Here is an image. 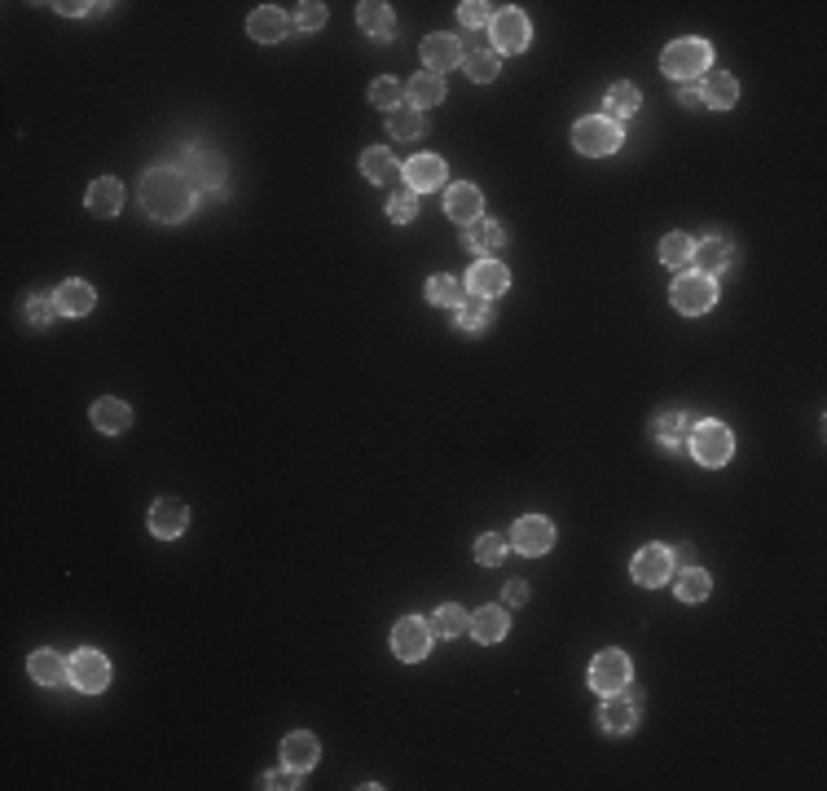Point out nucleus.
<instances>
[{
  "mask_svg": "<svg viewBox=\"0 0 827 791\" xmlns=\"http://www.w3.org/2000/svg\"><path fill=\"white\" fill-rule=\"evenodd\" d=\"M93 427L102 431V436H119V431H128L132 427V409L124 405V400H115V396H102L93 405Z\"/></svg>",
  "mask_w": 827,
  "mask_h": 791,
  "instance_id": "obj_27",
  "label": "nucleus"
},
{
  "mask_svg": "<svg viewBox=\"0 0 827 791\" xmlns=\"http://www.w3.org/2000/svg\"><path fill=\"white\" fill-rule=\"evenodd\" d=\"M709 62H713V49L700 36L674 40L660 53V71H665L669 80H700V75H709Z\"/></svg>",
  "mask_w": 827,
  "mask_h": 791,
  "instance_id": "obj_2",
  "label": "nucleus"
},
{
  "mask_svg": "<svg viewBox=\"0 0 827 791\" xmlns=\"http://www.w3.org/2000/svg\"><path fill=\"white\" fill-rule=\"evenodd\" d=\"M286 31H291V18H286L278 5H260L256 14L247 18V36L260 40V44H278Z\"/></svg>",
  "mask_w": 827,
  "mask_h": 791,
  "instance_id": "obj_23",
  "label": "nucleus"
},
{
  "mask_svg": "<svg viewBox=\"0 0 827 791\" xmlns=\"http://www.w3.org/2000/svg\"><path fill=\"white\" fill-rule=\"evenodd\" d=\"M458 313V330L462 334H484L493 326V299H480V295H467V304L454 308Z\"/></svg>",
  "mask_w": 827,
  "mask_h": 791,
  "instance_id": "obj_33",
  "label": "nucleus"
},
{
  "mask_svg": "<svg viewBox=\"0 0 827 791\" xmlns=\"http://www.w3.org/2000/svg\"><path fill=\"white\" fill-rule=\"evenodd\" d=\"M53 304H58L62 317H88L97 304V291L88 282H80V277H71V282H62L58 291H53Z\"/></svg>",
  "mask_w": 827,
  "mask_h": 791,
  "instance_id": "obj_21",
  "label": "nucleus"
},
{
  "mask_svg": "<svg viewBox=\"0 0 827 791\" xmlns=\"http://www.w3.org/2000/svg\"><path fill=\"white\" fill-rule=\"evenodd\" d=\"M700 102L713 110H731L740 102V84L731 80V71H709L704 75V88H700Z\"/></svg>",
  "mask_w": 827,
  "mask_h": 791,
  "instance_id": "obj_29",
  "label": "nucleus"
},
{
  "mask_svg": "<svg viewBox=\"0 0 827 791\" xmlns=\"http://www.w3.org/2000/svg\"><path fill=\"white\" fill-rule=\"evenodd\" d=\"M405 102V84L401 80H392V75H379V80L370 84V106H379V110H401Z\"/></svg>",
  "mask_w": 827,
  "mask_h": 791,
  "instance_id": "obj_41",
  "label": "nucleus"
},
{
  "mask_svg": "<svg viewBox=\"0 0 827 791\" xmlns=\"http://www.w3.org/2000/svg\"><path fill=\"white\" fill-rule=\"evenodd\" d=\"M572 146L586 154V159H603V154L621 150V124H612V119H603V115L577 119V128H572Z\"/></svg>",
  "mask_w": 827,
  "mask_h": 791,
  "instance_id": "obj_5",
  "label": "nucleus"
},
{
  "mask_svg": "<svg viewBox=\"0 0 827 791\" xmlns=\"http://www.w3.org/2000/svg\"><path fill=\"white\" fill-rule=\"evenodd\" d=\"M141 211L159 225H181L194 211V185L181 176V167H154L141 176Z\"/></svg>",
  "mask_w": 827,
  "mask_h": 791,
  "instance_id": "obj_1",
  "label": "nucleus"
},
{
  "mask_svg": "<svg viewBox=\"0 0 827 791\" xmlns=\"http://www.w3.org/2000/svg\"><path fill=\"white\" fill-rule=\"evenodd\" d=\"M401 176H405V189H414V194H432V189L445 185V163H440L436 154H414V159L401 167Z\"/></svg>",
  "mask_w": 827,
  "mask_h": 791,
  "instance_id": "obj_17",
  "label": "nucleus"
},
{
  "mask_svg": "<svg viewBox=\"0 0 827 791\" xmlns=\"http://www.w3.org/2000/svg\"><path fill=\"white\" fill-rule=\"evenodd\" d=\"M467 282H458V277H449V273H436L432 282H427V299L440 308H462L467 304Z\"/></svg>",
  "mask_w": 827,
  "mask_h": 791,
  "instance_id": "obj_35",
  "label": "nucleus"
},
{
  "mask_svg": "<svg viewBox=\"0 0 827 791\" xmlns=\"http://www.w3.org/2000/svg\"><path fill=\"white\" fill-rule=\"evenodd\" d=\"M181 176L190 181L194 189H225V159H220V150L212 146H190L185 150V163H181Z\"/></svg>",
  "mask_w": 827,
  "mask_h": 791,
  "instance_id": "obj_7",
  "label": "nucleus"
},
{
  "mask_svg": "<svg viewBox=\"0 0 827 791\" xmlns=\"http://www.w3.org/2000/svg\"><path fill=\"white\" fill-rule=\"evenodd\" d=\"M687 449L696 453L700 466H726V462H731V453H735V436H731L726 422L704 418V422H696V431H691Z\"/></svg>",
  "mask_w": 827,
  "mask_h": 791,
  "instance_id": "obj_4",
  "label": "nucleus"
},
{
  "mask_svg": "<svg viewBox=\"0 0 827 791\" xmlns=\"http://www.w3.org/2000/svg\"><path fill=\"white\" fill-rule=\"evenodd\" d=\"M731 255L735 251L726 238H704V242H696V251H691V264H696V273H704V277H718L731 269Z\"/></svg>",
  "mask_w": 827,
  "mask_h": 791,
  "instance_id": "obj_24",
  "label": "nucleus"
},
{
  "mask_svg": "<svg viewBox=\"0 0 827 791\" xmlns=\"http://www.w3.org/2000/svg\"><path fill=\"white\" fill-rule=\"evenodd\" d=\"M22 317H27L31 330H44L53 317H58V304H53V295H27V304H22Z\"/></svg>",
  "mask_w": 827,
  "mask_h": 791,
  "instance_id": "obj_43",
  "label": "nucleus"
},
{
  "mask_svg": "<svg viewBox=\"0 0 827 791\" xmlns=\"http://www.w3.org/2000/svg\"><path fill=\"white\" fill-rule=\"evenodd\" d=\"M388 132L396 141H414V137H423V132H427V119L418 115V110L401 106V110H392V115H388Z\"/></svg>",
  "mask_w": 827,
  "mask_h": 791,
  "instance_id": "obj_40",
  "label": "nucleus"
},
{
  "mask_svg": "<svg viewBox=\"0 0 827 791\" xmlns=\"http://www.w3.org/2000/svg\"><path fill=\"white\" fill-rule=\"evenodd\" d=\"M462 40L458 36H445V31H436V36H427L423 40V62H427V71L432 75H445V71H454V66H462Z\"/></svg>",
  "mask_w": 827,
  "mask_h": 791,
  "instance_id": "obj_15",
  "label": "nucleus"
},
{
  "mask_svg": "<svg viewBox=\"0 0 827 791\" xmlns=\"http://www.w3.org/2000/svg\"><path fill=\"white\" fill-rule=\"evenodd\" d=\"M638 106H643V93H638L630 80H616V84L608 88V97H603V119L621 124V119L638 115Z\"/></svg>",
  "mask_w": 827,
  "mask_h": 791,
  "instance_id": "obj_26",
  "label": "nucleus"
},
{
  "mask_svg": "<svg viewBox=\"0 0 827 791\" xmlns=\"http://www.w3.org/2000/svg\"><path fill=\"white\" fill-rule=\"evenodd\" d=\"M471 638L484 642V646H493V642H502L506 638V629H511V620H506V611L502 607H480L476 616H471Z\"/></svg>",
  "mask_w": 827,
  "mask_h": 791,
  "instance_id": "obj_32",
  "label": "nucleus"
},
{
  "mask_svg": "<svg viewBox=\"0 0 827 791\" xmlns=\"http://www.w3.org/2000/svg\"><path fill=\"white\" fill-rule=\"evenodd\" d=\"M388 216L396 220V225H414V220H418V194H414V189H405V185L392 189V194H388Z\"/></svg>",
  "mask_w": 827,
  "mask_h": 791,
  "instance_id": "obj_42",
  "label": "nucleus"
},
{
  "mask_svg": "<svg viewBox=\"0 0 827 791\" xmlns=\"http://www.w3.org/2000/svg\"><path fill=\"white\" fill-rule=\"evenodd\" d=\"M317 756H322V743H317V734L308 730H295L282 739V765L295 774H308L317 765Z\"/></svg>",
  "mask_w": 827,
  "mask_h": 791,
  "instance_id": "obj_18",
  "label": "nucleus"
},
{
  "mask_svg": "<svg viewBox=\"0 0 827 791\" xmlns=\"http://www.w3.org/2000/svg\"><path fill=\"white\" fill-rule=\"evenodd\" d=\"M489 40H493V53H524L528 40H533V27H528L524 9H498L489 22Z\"/></svg>",
  "mask_w": 827,
  "mask_h": 791,
  "instance_id": "obj_6",
  "label": "nucleus"
},
{
  "mask_svg": "<svg viewBox=\"0 0 827 791\" xmlns=\"http://www.w3.org/2000/svg\"><path fill=\"white\" fill-rule=\"evenodd\" d=\"M669 299H674L678 313L700 317V313H709V308L718 304V282L704 277V273H696V269H682L674 277V286H669Z\"/></svg>",
  "mask_w": 827,
  "mask_h": 791,
  "instance_id": "obj_3",
  "label": "nucleus"
},
{
  "mask_svg": "<svg viewBox=\"0 0 827 791\" xmlns=\"http://www.w3.org/2000/svg\"><path fill=\"white\" fill-rule=\"evenodd\" d=\"M291 27H300V31H322L326 27V5L322 0H308V5H300L291 14Z\"/></svg>",
  "mask_w": 827,
  "mask_h": 791,
  "instance_id": "obj_44",
  "label": "nucleus"
},
{
  "mask_svg": "<svg viewBox=\"0 0 827 791\" xmlns=\"http://www.w3.org/2000/svg\"><path fill=\"white\" fill-rule=\"evenodd\" d=\"M630 572H634V581L643 589H660L669 576H674V554H669L665 545H643V550L634 554Z\"/></svg>",
  "mask_w": 827,
  "mask_h": 791,
  "instance_id": "obj_12",
  "label": "nucleus"
},
{
  "mask_svg": "<svg viewBox=\"0 0 827 791\" xmlns=\"http://www.w3.org/2000/svg\"><path fill=\"white\" fill-rule=\"evenodd\" d=\"M88 9H97V5H84V0H62V5H58V14H66V18H80V14H88Z\"/></svg>",
  "mask_w": 827,
  "mask_h": 791,
  "instance_id": "obj_49",
  "label": "nucleus"
},
{
  "mask_svg": "<svg viewBox=\"0 0 827 791\" xmlns=\"http://www.w3.org/2000/svg\"><path fill=\"white\" fill-rule=\"evenodd\" d=\"M647 431H652V440L665 444V449H682V444L691 440V431H696V418H691L687 409H660Z\"/></svg>",
  "mask_w": 827,
  "mask_h": 791,
  "instance_id": "obj_14",
  "label": "nucleus"
},
{
  "mask_svg": "<svg viewBox=\"0 0 827 791\" xmlns=\"http://www.w3.org/2000/svg\"><path fill=\"white\" fill-rule=\"evenodd\" d=\"M462 71H467L476 84H489V80H498L502 58H498V53H493V49H471L467 58H462Z\"/></svg>",
  "mask_w": 827,
  "mask_h": 791,
  "instance_id": "obj_37",
  "label": "nucleus"
},
{
  "mask_svg": "<svg viewBox=\"0 0 827 791\" xmlns=\"http://www.w3.org/2000/svg\"><path fill=\"white\" fill-rule=\"evenodd\" d=\"M27 673L36 677L40 686L71 682V664H62V655H58V651H31V655H27Z\"/></svg>",
  "mask_w": 827,
  "mask_h": 791,
  "instance_id": "obj_31",
  "label": "nucleus"
},
{
  "mask_svg": "<svg viewBox=\"0 0 827 791\" xmlns=\"http://www.w3.org/2000/svg\"><path fill=\"white\" fill-rule=\"evenodd\" d=\"M678 106H682V110H700L704 102H700L696 88H678Z\"/></svg>",
  "mask_w": 827,
  "mask_h": 791,
  "instance_id": "obj_50",
  "label": "nucleus"
},
{
  "mask_svg": "<svg viewBox=\"0 0 827 791\" xmlns=\"http://www.w3.org/2000/svg\"><path fill=\"white\" fill-rule=\"evenodd\" d=\"M357 22H361V31L374 40H392L396 36V14H392V5H383V0H361L357 5Z\"/></svg>",
  "mask_w": 827,
  "mask_h": 791,
  "instance_id": "obj_25",
  "label": "nucleus"
},
{
  "mask_svg": "<svg viewBox=\"0 0 827 791\" xmlns=\"http://www.w3.org/2000/svg\"><path fill=\"white\" fill-rule=\"evenodd\" d=\"M634 677V664L625 651H599L590 660V690H599V695H616V690H625Z\"/></svg>",
  "mask_w": 827,
  "mask_h": 791,
  "instance_id": "obj_8",
  "label": "nucleus"
},
{
  "mask_svg": "<svg viewBox=\"0 0 827 791\" xmlns=\"http://www.w3.org/2000/svg\"><path fill=\"white\" fill-rule=\"evenodd\" d=\"M502 559H506V541H502V537H493V532H484V537L476 541V563L498 567Z\"/></svg>",
  "mask_w": 827,
  "mask_h": 791,
  "instance_id": "obj_45",
  "label": "nucleus"
},
{
  "mask_svg": "<svg viewBox=\"0 0 827 791\" xmlns=\"http://www.w3.org/2000/svg\"><path fill=\"white\" fill-rule=\"evenodd\" d=\"M88 211L93 216H119V207H124V185L115 181V176H102V181L88 185Z\"/></svg>",
  "mask_w": 827,
  "mask_h": 791,
  "instance_id": "obj_30",
  "label": "nucleus"
},
{
  "mask_svg": "<svg viewBox=\"0 0 827 791\" xmlns=\"http://www.w3.org/2000/svg\"><path fill=\"white\" fill-rule=\"evenodd\" d=\"M656 251H660V264H669V269H687L691 251H696V242H691L687 233H665Z\"/></svg>",
  "mask_w": 827,
  "mask_h": 791,
  "instance_id": "obj_38",
  "label": "nucleus"
},
{
  "mask_svg": "<svg viewBox=\"0 0 827 791\" xmlns=\"http://www.w3.org/2000/svg\"><path fill=\"white\" fill-rule=\"evenodd\" d=\"M674 563H682V567H691V563H696V550H691V545H682V550L674 554Z\"/></svg>",
  "mask_w": 827,
  "mask_h": 791,
  "instance_id": "obj_51",
  "label": "nucleus"
},
{
  "mask_svg": "<svg viewBox=\"0 0 827 791\" xmlns=\"http://www.w3.org/2000/svg\"><path fill=\"white\" fill-rule=\"evenodd\" d=\"M709 589H713V581H709L704 567L691 563V567H682V572H678V598H682V603H704Z\"/></svg>",
  "mask_w": 827,
  "mask_h": 791,
  "instance_id": "obj_36",
  "label": "nucleus"
},
{
  "mask_svg": "<svg viewBox=\"0 0 827 791\" xmlns=\"http://www.w3.org/2000/svg\"><path fill=\"white\" fill-rule=\"evenodd\" d=\"M506 286H511V273H506V264H498V260H480L476 269L467 273V291L480 299H498Z\"/></svg>",
  "mask_w": 827,
  "mask_h": 791,
  "instance_id": "obj_20",
  "label": "nucleus"
},
{
  "mask_svg": "<svg viewBox=\"0 0 827 791\" xmlns=\"http://www.w3.org/2000/svg\"><path fill=\"white\" fill-rule=\"evenodd\" d=\"M445 216L449 220H458V225H471V220H480L484 216V194L471 181H458V185H449V194H445Z\"/></svg>",
  "mask_w": 827,
  "mask_h": 791,
  "instance_id": "obj_19",
  "label": "nucleus"
},
{
  "mask_svg": "<svg viewBox=\"0 0 827 791\" xmlns=\"http://www.w3.org/2000/svg\"><path fill=\"white\" fill-rule=\"evenodd\" d=\"M405 102H410V110H432L445 102V80L432 71H418L410 84H405Z\"/></svg>",
  "mask_w": 827,
  "mask_h": 791,
  "instance_id": "obj_28",
  "label": "nucleus"
},
{
  "mask_svg": "<svg viewBox=\"0 0 827 791\" xmlns=\"http://www.w3.org/2000/svg\"><path fill=\"white\" fill-rule=\"evenodd\" d=\"M638 704H643V690L625 686L616 695H603V712H599V726L608 734H630L638 726Z\"/></svg>",
  "mask_w": 827,
  "mask_h": 791,
  "instance_id": "obj_9",
  "label": "nucleus"
},
{
  "mask_svg": "<svg viewBox=\"0 0 827 791\" xmlns=\"http://www.w3.org/2000/svg\"><path fill=\"white\" fill-rule=\"evenodd\" d=\"M458 18L467 31L484 27V22H493V5H484V0H467V5H458Z\"/></svg>",
  "mask_w": 827,
  "mask_h": 791,
  "instance_id": "obj_46",
  "label": "nucleus"
},
{
  "mask_svg": "<svg viewBox=\"0 0 827 791\" xmlns=\"http://www.w3.org/2000/svg\"><path fill=\"white\" fill-rule=\"evenodd\" d=\"M361 172H366L374 185H392L396 176H401V163L392 159V150L370 146V150H361Z\"/></svg>",
  "mask_w": 827,
  "mask_h": 791,
  "instance_id": "obj_34",
  "label": "nucleus"
},
{
  "mask_svg": "<svg viewBox=\"0 0 827 791\" xmlns=\"http://www.w3.org/2000/svg\"><path fill=\"white\" fill-rule=\"evenodd\" d=\"M511 545H515L520 554H528V559H537V554H546L550 545H555V523L542 519V515H524V519H515Z\"/></svg>",
  "mask_w": 827,
  "mask_h": 791,
  "instance_id": "obj_13",
  "label": "nucleus"
},
{
  "mask_svg": "<svg viewBox=\"0 0 827 791\" xmlns=\"http://www.w3.org/2000/svg\"><path fill=\"white\" fill-rule=\"evenodd\" d=\"M432 625V638H458V633H467V625H471V616L462 607H436V616L427 620Z\"/></svg>",
  "mask_w": 827,
  "mask_h": 791,
  "instance_id": "obj_39",
  "label": "nucleus"
},
{
  "mask_svg": "<svg viewBox=\"0 0 827 791\" xmlns=\"http://www.w3.org/2000/svg\"><path fill=\"white\" fill-rule=\"evenodd\" d=\"M502 598H506V607H524V603H528V585H524V581H511Z\"/></svg>",
  "mask_w": 827,
  "mask_h": 791,
  "instance_id": "obj_48",
  "label": "nucleus"
},
{
  "mask_svg": "<svg viewBox=\"0 0 827 791\" xmlns=\"http://www.w3.org/2000/svg\"><path fill=\"white\" fill-rule=\"evenodd\" d=\"M462 247H467L471 255H498L506 247V229L498 225V220H471L467 233H462Z\"/></svg>",
  "mask_w": 827,
  "mask_h": 791,
  "instance_id": "obj_22",
  "label": "nucleus"
},
{
  "mask_svg": "<svg viewBox=\"0 0 827 791\" xmlns=\"http://www.w3.org/2000/svg\"><path fill=\"white\" fill-rule=\"evenodd\" d=\"M185 528H190V510H185V501L163 497V501H154V506H150V532H154V537L176 541Z\"/></svg>",
  "mask_w": 827,
  "mask_h": 791,
  "instance_id": "obj_16",
  "label": "nucleus"
},
{
  "mask_svg": "<svg viewBox=\"0 0 827 791\" xmlns=\"http://www.w3.org/2000/svg\"><path fill=\"white\" fill-rule=\"evenodd\" d=\"M295 770H269V774H260V787H269V791H291V787H300L295 783Z\"/></svg>",
  "mask_w": 827,
  "mask_h": 791,
  "instance_id": "obj_47",
  "label": "nucleus"
},
{
  "mask_svg": "<svg viewBox=\"0 0 827 791\" xmlns=\"http://www.w3.org/2000/svg\"><path fill=\"white\" fill-rule=\"evenodd\" d=\"M71 686L75 690H84V695H102V690L110 686V664H106V655H97V651H75L71 660Z\"/></svg>",
  "mask_w": 827,
  "mask_h": 791,
  "instance_id": "obj_11",
  "label": "nucleus"
},
{
  "mask_svg": "<svg viewBox=\"0 0 827 791\" xmlns=\"http://www.w3.org/2000/svg\"><path fill=\"white\" fill-rule=\"evenodd\" d=\"M392 651H396V660L418 664L427 651H432V625H427V620H418V616L396 620V629H392Z\"/></svg>",
  "mask_w": 827,
  "mask_h": 791,
  "instance_id": "obj_10",
  "label": "nucleus"
}]
</instances>
